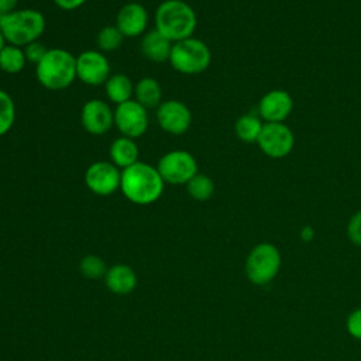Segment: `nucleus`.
Returning a JSON list of instances; mask_svg holds the SVG:
<instances>
[{
    "instance_id": "f257e3e1",
    "label": "nucleus",
    "mask_w": 361,
    "mask_h": 361,
    "mask_svg": "<svg viewBox=\"0 0 361 361\" xmlns=\"http://www.w3.org/2000/svg\"><path fill=\"white\" fill-rule=\"evenodd\" d=\"M165 182L157 166L138 161L121 171L120 190L123 196L138 206L155 203L164 193Z\"/></svg>"
},
{
    "instance_id": "f03ea898",
    "label": "nucleus",
    "mask_w": 361,
    "mask_h": 361,
    "mask_svg": "<svg viewBox=\"0 0 361 361\" xmlns=\"http://www.w3.org/2000/svg\"><path fill=\"white\" fill-rule=\"evenodd\" d=\"M155 30L171 42L193 37L197 16L190 4L183 0H164L155 10Z\"/></svg>"
},
{
    "instance_id": "7ed1b4c3",
    "label": "nucleus",
    "mask_w": 361,
    "mask_h": 361,
    "mask_svg": "<svg viewBox=\"0 0 361 361\" xmlns=\"http://www.w3.org/2000/svg\"><path fill=\"white\" fill-rule=\"evenodd\" d=\"M47 27V20L39 10L17 8L8 14L0 16V31L7 44L24 48L39 41Z\"/></svg>"
},
{
    "instance_id": "20e7f679",
    "label": "nucleus",
    "mask_w": 361,
    "mask_h": 361,
    "mask_svg": "<svg viewBox=\"0 0 361 361\" xmlns=\"http://www.w3.org/2000/svg\"><path fill=\"white\" fill-rule=\"evenodd\" d=\"M39 85L48 90H63L76 79V56L63 48H49L35 65Z\"/></svg>"
},
{
    "instance_id": "39448f33",
    "label": "nucleus",
    "mask_w": 361,
    "mask_h": 361,
    "mask_svg": "<svg viewBox=\"0 0 361 361\" xmlns=\"http://www.w3.org/2000/svg\"><path fill=\"white\" fill-rule=\"evenodd\" d=\"M282 267V254L279 248L268 241L258 243L251 248L245 258L244 272L247 279L255 286L271 283Z\"/></svg>"
},
{
    "instance_id": "423d86ee",
    "label": "nucleus",
    "mask_w": 361,
    "mask_h": 361,
    "mask_svg": "<svg viewBox=\"0 0 361 361\" xmlns=\"http://www.w3.org/2000/svg\"><path fill=\"white\" fill-rule=\"evenodd\" d=\"M168 62L179 73L199 75L209 68L212 51L204 41L190 37L173 42Z\"/></svg>"
},
{
    "instance_id": "0eeeda50",
    "label": "nucleus",
    "mask_w": 361,
    "mask_h": 361,
    "mask_svg": "<svg viewBox=\"0 0 361 361\" xmlns=\"http://www.w3.org/2000/svg\"><path fill=\"white\" fill-rule=\"evenodd\" d=\"M157 169L164 182L171 185H186L199 172L196 158L185 149H172L164 154Z\"/></svg>"
},
{
    "instance_id": "6e6552de",
    "label": "nucleus",
    "mask_w": 361,
    "mask_h": 361,
    "mask_svg": "<svg viewBox=\"0 0 361 361\" xmlns=\"http://www.w3.org/2000/svg\"><path fill=\"white\" fill-rule=\"evenodd\" d=\"M257 144L267 157L281 159L292 152L295 135L285 123H264Z\"/></svg>"
},
{
    "instance_id": "1a4fd4ad",
    "label": "nucleus",
    "mask_w": 361,
    "mask_h": 361,
    "mask_svg": "<svg viewBox=\"0 0 361 361\" xmlns=\"http://www.w3.org/2000/svg\"><path fill=\"white\" fill-rule=\"evenodd\" d=\"M149 126L148 109L141 106L137 100L131 99L114 109V127L121 135L133 140L144 135Z\"/></svg>"
},
{
    "instance_id": "9d476101",
    "label": "nucleus",
    "mask_w": 361,
    "mask_h": 361,
    "mask_svg": "<svg viewBox=\"0 0 361 361\" xmlns=\"http://www.w3.org/2000/svg\"><path fill=\"white\" fill-rule=\"evenodd\" d=\"M121 171L110 161L92 162L85 171V185L97 196H110L120 189Z\"/></svg>"
},
{
    "instance_id": "9b49d317",
    "label": "nucleus",
    "mask_w": 361,
    "mask_h": 361,
    "mask_svg": "<svg viewBox=\"0 0 361 361\" xmlns=\"http://www.w3.org/2000/svg\"><path fill=\"white\" fill-rule=\"evenodd\" d=\"M155 118L159 128L172 135L185 134L192 124V111L180 100H164L155 109Z\"/></svg>"
},
{
    "instance_id": "f8f14e48",
    "label": "nucleus",
    "mask_w": 361,
    "mask_h": 361,
    "mask_svg": "<svg viewBox=\"0 0 361 361\" xmlns=\"http://www.w3.org/2000/svg\"><path fill=\"white\" fill-rule=\"evenodd\" d=\"M110 75V63L106 54L96 49H87L76 56V79L85 85H104Z\"/></svg>"
},
{
    "instance_id": "ddd939ff",
    "label": "nucleus",
    "mask_w": 361,
    "mask_h": 361,
    "mask_svg": "<svg viewBox=\"0 0 361 361\" xmlns=\"http://www.w3.org/2000/svg\"><path fill=\"white\" fill-rule=\"evenodd\" d=\"M80 124L86 133L103 135L114 126V110L104 100H87L80 110Z\"/></svg>"
},
{
    "instance_id": "4468645a",
    "label": "nucleus",
    "mask_w": 361,
    "mask_h": 361,
    "mask_svg": "<svg viewBox=\"0 0 361 361\" xmlns=\"http://www.w3.org/2000/svg\"><path fill=\"white\" fill-rule=\"evenodd\" d=\"M149 16L147 8L138 1L126 3L116 14L114 25L124 37L135 38L147 32Z\"/></svg>"
},
{
    "instance_id": "2eb2a0df",
    "label": "nucleus",
    "mask_w": 361,
    "mask_h": 361,
    "mask_svg": "<svg viewBox=\"0 0 361 361\" xmlns=\"http://www.w3.org/2000/svg\"><path fill=\"white\" fill-rule=\"evenodd\" d=\"M292 110L293 99L282 89L267 92L258 103V116L264 123H283Z\"/></svg>"
},
{
    "instance_id": "dca6fc26",
    "label": "nucleus",
    "mask_w": 361,
    "mask_h": 361,
    "mask_svg": "<svg viewBox=\"0 0 361 361\" xmlns=\"http://www.w3.org/2000/svg\"><path fill=\"white\" fill-rule=\"evenodd\" d=\"M173 42H171L166 37H164L158 30H149L141 37L140 49L142 55L155 63H162L169 61V55L172 51Z\"/></svg>"
},
{
    "instance_id": "f3484780",
    "label": "nucleus",
    "mask_w": 361,
    "mask_h": 361,
    "mask_svg": "<svg viewBox=\"0 0 361 361\" xmlns=\"http://www.w3.org/2000/svg\"><path fill=\"white\" fill-rule=\"evenodd\" d=\"M104 283L116 295H128L137 286V274L127 264H116L107 269Z\"/></svg>"
},
{
    "instance_id": "a211bd4d",
    "label": "nucleus",
    "mask_w": 361,
    "mask_h": 361,
    "mask_svg": "<svg viewBox=\"0 0 361 361\" xmlns=\"http://www.w3.org/2000/svg\"><path fill=\"white\" fill-rule=\"evenodd\" d=\"M110 162H113L120 171L134 165L140 161V148L135 140L120 135L113 140L109 149Z\"/></svg>"
},
{
    "instance_id": "6ab92c4d",
    "label": "nucleus",
    "mask_w": 361,
    "mask_h": 361,
    "mask_svg": "<svg viewBox=\"0 0 361 361\" xmlns=\"http://www.w3.org/2000/svg\"><path fill=\"white\" fill-rule=\"evenodd\" d=\"M104 92L107 99L118 106L134 97V83L126 73H111L104 82Z\"/></svg>"
},
{
    "instance_id": "aec40b11",
    "label": "nucleus",
    "mask_w": 361,
    "mask_h": 361,
    "mask_svg": "<svg viewBox=\"0 0 361 361\" xmlns=\"http://www.w3.org/2000/svg\"><path fill=\"white\" fill-rule=\"evenodd\" d=\"M134 100H137L145 109H157L162 100V86L161 83L149 76L140 79L134 83Z\"/></svg>"
},
{
    "instance_id": "412c9836",
    "label": "nucleus",
    "mask_w": 361,
    "mask_h": 361,
    "mask_svg": "<svg viewBox=\"0 0 361 361\" xmlns=\"http://www.w3.org/2000/svg\"><path fill=\"white\" fill-rule=\"evenodd\" d=\"M262 126H264V123L259 116L247 113L237 118V121L234 124V131L240 141L251 144V142H257V140L261 134Z\"/></svg>"
},
{
    "instance_id": "4be33fe9",
    "label": "nucleus",
    "mask_w": 361,
    "mask_h": 361,
    "mask_svg": "<svg viewBox=\"0 0 361 361\" xmlns=\"http://www.w3.org/2000/svg\"><path fill=\"white\" fill-rule=\"evenodd\" d=\"M27 65V58L21 47L6 44L0 51V69L8 75L20 73Z\"/></svg>"
},
{
    "instance_id": "5701e85b",
    "label": "nucleus",
    "mask_w": 361,
    "mask_h": 361,
    "mask_svg": "<svg viewBox=\"0 0 361 361\" xmlns=\"http://www.w3.org/2000/svg\"><path fill=\"white\" fill-rule=\"evenodd\" d=\"M186 190L189 193V196L193 200L197 202H206L209 200L213 193H214V182L212 180V178H209L204 173L197 172L188 183H186Z\"/></svg>"
},
{
    "instance_id": "b1692460",
    "label": "nucleus",
    "mask_w": 361,
    "mask_h": 361,
    "mask_svg": "<svg viewBox=\"0 0 361 361\" xmlns=\"http://www.w3.org/2000/svg\"><path fill=\"white\" fill-rule=\"evenodd\" d=\"M124 35L120 32V30L113 25H104L100 28V31L96 35V44L100 52L109 54L117 51L124 41Z\"/></svg>"
},
{
    "instance_id": "393cba45",
    "label": "nucleus",
    "mask_w": 361,
    "mask_h": 361,
    "mask_svg": "<svg viewBox=\"0 0 361 361\" xmlns=\"http://www.w3.org/2000/svg\"><path fill=\"white\" fill-rule=\"evenodd\" d=\"M16 103L10 93L0 89V137L6 135L16 123Z\"/></svg>"
},
{
    "instance_id": "a878e982",
    "label": "nucleus",
    "mask_w": 361,
    "mask_h": 361,
    "mask_svg": "<svg viewBox=\"0 0 361 361\" xmlns=\"http://www.w3.org/2000/svg\"><path fill=\"white\" fill-rule=\"evenodd\" d=\"M107 267L106 262L103 261L102 257L94 255V254H89L85 255L80 262H79V271L83 276L89 278V279H99V278H104L106 272H107Z\"/></svg>"
},
{
    "instance_id": "bb28decb",
    "label": "nucleus",
    "mask_w": 361,
    "mask_h": 361,
    "mask_svg": "<svg viewBox=\"0 0 361 361\" xmlns=\"http://www.w3.org/2000/svg\"><path fill=\"white\" fill-rule=\"evenodd\" d=\"M345 231H347L348 240H350L354 245L361 247V210L355 212V213L350 217V220H348V223H347Z\"/></svg>"
},
{
    "instance_id": "cd10ccee",
    "label": "nucleus",
    "mask_w": 361,
    "mask_h": 361,
    "mask_svg": "<svg viewBox=\"0 0 361 361\" xmlns=\"http://www.w3.org/2000/svg\"><path fill=\"white\" fill-rule=\"evenodd\" d=\"M345 330L353 338L361 340V307H357L347 314Z\"/></svg>"
},
{
    "instance_id": "c85d7f7f",
    "label": "nucleus",
    "mask_w": 361,
    "mask_h": 361,
    "mask_svg": "<svg viewBox=\"0 0 361 361\" xmlns=\"http://www.w3.org/2000/svg\"><path fill=\"white\" fill-rule=\"evenodd\" d=\"M23 49H24L27 62L34 63V65H37L45 56V54L48 51V48L44 44H41L39 41H34V42L25 45Z\"/></svg>"
},
{
    "instance_id": "c756f323",
    "label": "nucleus",
    "mask_w": 361,
    "mask_h": 361,
    "mask_svg": "<svg viewBox=\"0 0 361 361\" xmlns=\"http://www.w3.org/2000/svg\"><path fill=\"white\" fill-rule=\"evenodd\" d=\"M87 0H54L56 7L65 11H73L79 7H82Z\"/></svg>"
},
{
    "instance_id": "7c9ffc66",
    "label": "nucleus",
    "mask_w": 361,
    "mask_h": 361,
    "mask_svg": "<svg viewBox=\"0 0 361 361\" xmlns=\"http://www.w3.org/2000/svg\"><path fill=\"white\" fill-rule=\"evenodd\" d=\"M18 0H0V16L8 14L14 10H17L18 7Z\"/></svg>"
},
{
    "instance_id": "2f4dec72",
    "label": "nucleus",
    "mask_w": 361,
    "mask_h": 361,
    "mask_svg": "<svg viewBox=\"0 0 361 361\" xmlns=\"http://www.w3.org/2000/svg\"><path fill=\"white\" fill-rule=\"evenodd\" d=\"M313 237H314V231H313V228L310 226H303L300 228V240L302 241L309 243V241L313 240Z\"/></svg>"
},
{
    "instance_id": "473e14b6",
    "label": "nucleus",
    "mask_w": 361,
    "mask_h": 361,
    "mask_svg": "<svg viewBox=\"0 0 361 361\" xmlns=\"http://www.w3.org/2000/svg\"><path fill=\"white\" fill-rule=\"evenodd\" d=\"M6 44H7V42H6V39H4V35H3L1 31H0V51L3 49V47H4Z\"/></svg>"
},
{
    "instance_id": "72a5a7b5",
    "label": "nucleus",
    "mask_w": 361,
    "mask_h": 361,
    "mask_svg": "<svg viewBox=\"0 0 361 361\" xmlns=\"http://www.w3.org/2000/svg\"><path fill=\"white\" fill-rule=\"evenodd\" d=\"M130 1H137V0H130Z\"/></svg>"
}]
</instances>
